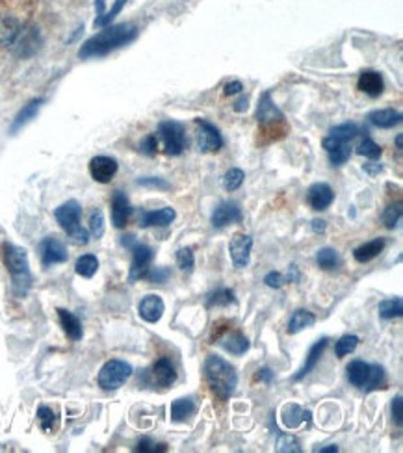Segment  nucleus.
Returning <instances> with one entry per match:
<instances>
[{"mask_svg": "<svg viewBox=\"0 0 403 453\" xmlns=\"http://www.w3.org/2000/svg\"><path fill=\"white\" fill-rule=\"evenodd\" d=\"M385 240L377 238L372 240V242H366V244L359 245L357 249L353 251V256H355V260L364 264V262L374 260L375 256H379V253H383L385 249Z\"/></svg>", "mask_w": 403, "mask_h": 453, "instance_id": "obj_26", "label": "nucleus"}, {"mask_svg": "<svg viewBox=\"0 0 403 453\" xmlns=\"http://www.w3.org/2000/svg\"><path fill=\"white\" fill-rule=\"evenodd\" d=\"M139 149H142V152L147 154V157H155L156 149H158V140H156L155 134L145 136L144 140H142V143H139Z\"/></svg>", "mask_w": 403, "mask_h": 453, "instance_id": "obj_47", "label": "nucleus"}, {"mask_svg": "<svg viewBox=\"0 0 403 453\" xmlns=\"http://www.w3.org/2000/svg\"><path fill=\"white\" fill-rule=\"evenodd\" d=\"M41 105H43V99L30 100L28 105L24 106L23 110L17 114V117H15V121H13L12 125V132H15V130H19L21 127H24L30 119H34V117L37 116V112H40Z\"/></svg>", "mask_w": 403, "mask_h": 453, "instance_id": "obj_31", "label": "nucleus"}, {"mask_svg": "<svg viewBox=\"0 0 403 453\" xmlns=\"http://www.w3.org/2000/svg\"><path fill=\"white\" fill-rule=\"evenodd\" d=\"M117 173V162L110 157H95L89 162V175L101 184H108Z\"/></svg>", "mask_w": 403, "mask_h": 453, "instance_id": "obj_13", "label": "nucleus"}, {"mask_svg": "<svg viewBox=\"0 0 403 453\" xmlns=\"http://www.w3.org/2000/svg\"><path fill=\"white\" fill-rule=\"evenodd\" d=\"M242 89H243L242 82L234 80V82H229V84H227V86L223 87V94L227 95V97H229V95H237V94H240V91H242Z\"/></svg>", "mask_w": 403, "mask_h": 453, "instance_id": "obj_53", "label": "nucleus"}, {"mask_svg": "<svg viewBox=\"0 0 403 453\" xmlns=\"http://www.w3.org/2000/svg\"><path fill=\"white\" fill-rule=\"evenodd\" d=\"M175 210L166 206L162 210H155V212H144V217H142V226H167L171 225L173 220H175Z\"/></svg>", "mask_w": 403, "mask_h": 453, "instance_id": "obj_24", "label": "nucleus"}, {"mask_svg": "<svg viewBox=\"0 0 403 453\" xmlns=\"http://www.w3.org/2000/svg\"><path fill=\"white\" fill-rule=\"evenodd\" d=\"M169 275H171V272L167 267H156L147 277H149L151 283H166L169 279Z\"/></svg>", "mask_w": 403, "mask_h": 453, "instance_id": "obj_50", "label": "nucleus"}, {"mask_svg": "<svg viewBox=\"0 0 403 453\" xmlns=\"http://www.w3.org/2000/svg\"><path fill=\"white\" fill-rule=\"evenodd\" d=\"M196 403L191 398H179L171 403V420L173 422H185L196 414Z\"/></svg>", "mask_w": 403, "mask_h": 453, "instance_id": "obj_29", "label": "nucleus"}, {"mask_svg": "<svg viewBox=\"0 0 403 453\" xmlns=\"http://www.w3.org/2000/svg\"><path fill=\"white\" fill-rule=\"evenodd\" d=\"M403 314V301L402 297H391L379 303V316L383 320H394L402 318Z\"/></svg>", "mask_w": 403, "mask_h": 453, "instance_id": "obj_32", "label": "nucleus"}, {"mask_svg": "<svg viewBox=\"0 0 403 453\" xmlns=\"http://www.w3.org/2000/svg\"><path fill=\"white\" fill-rule=\"evenodd\" d=\"M230 303H237V297H234V292L230 288H218L216 292H212L207 299V307H229Z\"/></svg>", "mask_w": 403, "mask_h": 453, "instance_id": "obj_34", "label": "nucleus"}, {"mask_svg": "<svg viewBox=\"0 0 403 453\" xmlns=\"http://www.w3.org/2000/svg\"><path fill=\"white\" fill-rule=\"evenodd\" d=\"M139 186H149V188H158V190H167L169 184H167L166 180L162 179H155V177H147V179H139L138 180Z\"/></svg>", "mask_w": 403, "mask_h": 453, "instance_id": "obj_51", "label": "nucleus"}, {"mask_svg": "<svg viewBox=\"0 0 403 453\" xmlns=\"http://www.w3.org/2000/svg\"><path fill=\"white\" fill-rule=\"evenodd\" d=\"M277 450L279 452H301L300 447V442L295 441L294 436H288V435H282L281 441H279V444H277Z\"/></svg>", "mask_w": 403, "mask_h": 453, "instance_id": "obj_48", "label": "nucleus"}, {"mask_svg": "<svg viewBox=\"0 0 403 453\" xmlns=\"http://www.w3.org/2000/svg\"><path fill=\"white\" fill-rule=\"evenodd\" d=\"M221 348L232 355H243L249 349V340L243 337L242 332H229L227 337L221 338Z\"/></svg>", "mask_w": 403, "mask_h": 453, "instance_id": "obj_30", "label": "nucleus"}, {"mask_svg": "<svg viewBox=\"0 0 403 453\" xmlns=\"http://www.w3.org/2000/svg\"><path fill=\"white\" fill-rule=\"evenodd\" d=\"M327 344H329L327 338H322V340H318V342L314 344L311 349H309V355H307L305 364H303V366L300 368V372L295 373L294 378H292L294 381H301V379L307 378V375H309V373H311L312 370L316 368L318 360H320V357H322L323 351H325V348H327Z\"/></svg>", "mask_w": 403, "mask_h": 453, "instance_id": "obj_20", "label": "nucleus"}, {"mask_svg": "<svg viewBox=\"0 0 403 453\" xmlns=\"http://www.w3.org/2000/svg\"><path fill=\"white\" fill-rule=\"evenodd\" d=\"M37 418H40L41 427L45 431H51L54 427V424H56V414L52 413V409H49V407H40Z\"/></svg>", "mask_w": 403, "mask_h": 453, "instance_id": "obj_45", "label": "nucleus"}, {"mask_svg": "<svg viewBox=\"0 0 403 453\" xmlns=\"http://www.w3.org/2000/svg\"><path fill=\"white\" fill-rule=\"evenodd\" d=\"M257 119L262 127H268V125H275V123L282 121L284 117H282L281 110L273 105V100H271V95L266 91L259 100V110H257Z\"/></svg>", "mask_w": 403, "mask_h": 453, "instance_id": "obj_16", "label": "nucleus"}, {"mask_svg": "<svg viewBox=\"0 0 403 453\" xmlns=\"http://www.w3.org/2000/svg\"><path fill=\"white\" fill-rule=\"evenodd\" d=\"M323 149L327 151L329 162L333 163V166H342V163L348 162V158L352 157V149L348 147V143L334 140L331 136H327L323 140Z\"/></svg>", "mask_w": 403, "mask_h": 453, "instance_id": "obj_19", "label": "nucleus"}, {"mask_svg": "<svg viewBox=\"0 0 403 453\" xmlns=\"http://www.w3.org/2000/svg\"><path fill=\"white\" fill-rule=\"evenodd\" d=\"M359 346V337H355V335H345V337H342L338 340V342L334 344V353H336V357H345V355H350L355 351V348Z\"/></svg>", "mask_w": 403, "mask_h": 453, "instance_id": "obj_37", "label": "nucleus"}, {"mask_svg": "<svg viewBox=\"0 0 403 453\" xmlns=\"http://www.w3.org/2000/svg\"><path fill=\"white\" fill-rule=\"evenodd\" d=\"M130 249H132V264H130V272H128V281L134 283V281L144 279L147 272H149V264L153 260V249L149 245L136 244V242L130 245Z\"/></svg>", "mask_w": 403, "mask_h": 453, "instance_id": "obj_7", "label": "nucleus"}, {"mask_svg": "<svg viewBox=\"0 0 403 453\" xmlns=\"http://www.w3.org/2000/svg\"><path fill=\"white\" fill-rule=\"evenodd\" d=\"M238 221H242V210L232 201H225V203L218 204L216 210H214L212 225L216 229H223V226L238 223Z\"/></svg>", "mask_w": 403, "mask_h": 453, "instance_id": "obj_14", "label": "nucleus"}, {"mask_svg": "<svg viewBox=\"0 0 403 453\" xmlns=\"http://www.w3.org/2000/svg\"><path fill=\"white\" fill-rule=\"evenodd\" d=\"M132 375V366L125 360H108L98 372V384L104 390H117L127 383Z\"/></svg>", "mask_w": 403, "mask_h": 453, "instance_id": "obj_4", "label": "nucleus"}, {"mask_svg": "<svg viewBox=\"0 0 403 453\" xmlns=\"http://www.w3.org/2000/svg\"><path fill=\"white\" fill-rule=\"evenodd\" d=\"M98 260L95 255H82L75 264V272L84 279H92L93 275L97 274Z\"/></svg>", "mask_w": 403, "mask_h": 453, "instance_id": "obj_33", "label": "nucleus"}, {"mask_svg": "<svg viewBox=\"0 0 403 453\" xmlns=\"http://www.w3.org/2000/svg\"><path fill=\"white\" fill-rule=\"evenodd\" d=\"M138 35V28L134 24H114V26H106L103 32H98L87 39L80 47L78 56L80 58H98V56H106L115 48L127 45L132 39H136Z\"/></svg>", "mask_w": 403, "mask_h": 453, "instance_id": "obj_1", "label": "nucleus"}, {"mask_svg": "<svg viewBox=\"0 0 403 453\" xmlns=\"http://www.w3.org/2000/svg\"><path fill=\"white\" fill-rule=\"evenodd\" d=\"M264 283L270 286V288H281V286L284 285V277H282L279 272H270V274L264 277Z\"/></svg>", "mask_w": 403, "mask_h": 453, "instance_id": "obj_52", "label": "nucleus"}, {"mask_svg": "<svg viewBox=\"0 0 403 453\" xmlns=\"http://www.w3.org/2000/svg\"><path fill=\"white\" fill-rule=\"evenodd\" d=\"M130 212H132V208H130L127 195L123 192H115L112 197V223H114V226H117V229L127 226Z\"/></svg>", "mask_w": 403, "mask_h": 453, "instance_id": "obj_17", "label": "nucleus"}, {"mask_svg": "<svg viewBox=\"0 0 403 453\" xmlns=\"http://www.w3.org/2000/svg\"><path fill=\"white\" fill-rule=\"evenodd\" d=\"M2 260L6 264L8 272L12 275L13 290L17 296H26L30 285H32V275H30L28 255L23 247L13 244L2 245Z\"/></svg>", "mask_w": 403, "mask_h": 453, "instance_id": "obj_3", "label": "nucleus"}, {"mask_svg": "<svg viewBox=\"0 0 403 453\" xmlns=\"http://www.w3.org/2000/svg\"><path fill=\"white\" fill-rule=\"evenodd\" d=\"M67 247L54 236H49L41 242V262L43 266H54V264H62L67 260Z\"/></svg>", "mask_w": 403, "mask_h": 453, "instance_id": "obj_10", "label": "nucleus"}, {"mask_svg": "<svg viewBox=\"0 0 403 453\" xmlns=\"http://www.w3.org/2000/svg\"><path fill=\"white\" fill-rule=\"evenodd\" d=\"M359 134H361V130H359V127L355 125V123H344V125H338V127H334L333 130H331V138H334V140L338 141H344V143H348V141H352L353 138H357Z\"/></svg>", "mask_w": 403, "mask_h": 453, "instance_id": "obj_35", "label": "nucleus"}, {"mask_svg": "<svg viewBox=\"0 0 403 453\" xmlns=\"http://www.w3.org/2000/svg\"><path fill=\"white\" fill-rule=\"evenodd\" d=\"M158 134L164 141V149L169 157H179L186 149L185 127L177 121H162L158 125Z\"/></svg>", "mask_w": 403, "mask_h": 453, "instance_id": "obj_5", "label": "nucleus"}, {"mask_svg": "<svg viewBox=\"0 0 403 453\" xmlns=\"http://www.w3.org/2000/svg\"><path fill=\"white\" fill-rule=\"evenodd\" d=\"M58 318H60V326L64 327L65 335H67L71 340H75V342L76 340H80L82 323L75 314H71L69 310H65V308H58Z\"/></svg>", "mask_w": 403, "mask_h": 453, "instance_id": "obj_25", "label": "nucleus"}, {"mask_svg": "<svg viewBox=\"0 0 403 453\" xmlns=\"http://www.w3.org/2000/svg\"><path fill=\"white\" fill-rule=\"evenodd\" d=\"M312 231H314V233H323V231H325V221L322 220L312 221Z\"/></svg>", "mask_w": 403, "mask_h": 453, "instance_id": "obj_56", "label": "nucleus"}, {"mask_svg": "<svg viewBox=\"0 0 403 453\" xmlns=\"http://www.w3.org/2000/svg\"><path fill=\"white\" fill-rule=\"evenodd\" d=\"M136 452L142 453H156V452H167L166 444H158L155 441H149V438H142L136 446Z\"/></svg>", "mask_w": 403, "mask_h": 453, "instance_id": "obj_46", "label": "nucleus"}, {"mask_svg": "<svg viewBox=\"0 0 403 453\" xmlns=\"http://www.w3.org/2000/svg\"><path fill=\"white\" fill-rule=\"evenodd\" d=\"M307 201H309L312 210H318V212L327 210L334 201L333 188L329 186V184H325V182H316V184H312V186L309 188V192H307Z\"/></svg>", "mask_w": 403, "mask_h": 453, "instance_id": "obj_11", "label": "nucleus"}, {"mask_svg": "<svg viewBox=\"0 0 403 453\" xmlns=\"http://www.w3.org/2000/svg\"><path fill=\"white\" fill-rule=\"evenodd\" d=\"M383 87H385L383 78H381L379 73H375V71H364V73H361V76H359L357 89L368 95V97H372V99H375V97H379V95L383 94Z\"/></svg>", "mask_w": 403, "mask_h": 453, "instance_id": "obj_18", "label": "nucleus"}, {"mask_svg": "<svg viewBox=\"0 0 403 453\" xmlns=\"http://www.w3.org/2000/svg\"><path fill=\"white\" fill-rule=\"evenodd\" d=\"M370 375V364L368 362H364V360H353L350 362V366H348V379H350V383L353 387H359V389H363L366 381H368Z\"/></svg>", "mask_w": 403, "mask_h": 453, "instance_id": "obj_28", "label": "nucleus"}, {"mask_svg": "<svg viewBox=\"0 0 403 453\" xmlns=\"http://www.w3.org/2000/svg\"><path fill=\"white\" fill-rule=\"evenodd\" d=\"M251 249H253V238L248 234H237L230 240L229 253L234 267H238V269L248 267L249 260H251Z\"/></svg>", "mask_w": 403, "mask_h": 453, "instance_id": "obj_8", "label": "nucleus"}, {"mask_svg": "<svg viewBox=\"0 0 403 453\" xmlns=\"http://www.w3.org/2000/svg\"><path fill=\"white\" fill-rule=\"evenodd\" d=\"M54 217H56L58 225L62 226L65 233H75L76 229L80 226V204L76 203V201H67V203H64L62 206H58L56 212H54Z\"/></svg>", "mask_w": 403, "mask_h": 453, "instance_id": "obj_9", "label": "nucleus"}, {"mask_svg": "<svg viewBox=\"0 0 403 453\" xmlns=\"http://www.w3.org/2000/svg\"><path fill=\"white\" fill-rule=\"evenodd\" d=\"M383 381H385V370H383V366H379V364H370V375H368V381H366V390H375L379 389L381 384H383Z\"/></svg>", "mask_w": 403, "mask_h": 453, "instance_id": "obj_40", "label": "nucleus"}, {"mask_svg": "<svg viewBox=\"0 0 403 453\" xmlns=\"http://www.w3.org/2000/svg\"><path fill=\"white\" fill-rule=\"evenodd\" d=\"M243 179H246V175H243L242 169H229L223 177V188L227 192H234V190L242 186Z\"/></svg>", "mask_w": 403, "mask_h": 453, "instance_id": "obj_38", "label": "nucleus"}, {"mask_svg": "<svg viewBox=\"0 0 403 453\" xmlns=\"http://www.w3.org/2000/svg\"><path fill=\"white\" fill-rule=\"evenodd\" d=\"M177 266L185 272H191L194 266H196V256H194V251L190 247H182V249L177 251Z\"/></svg>", "mask_w": 403, "mask_h": 453, "instance_id": "obj_42", "label": "nucleus"}, {"mask_svg": "<svg viewBox=\"0 0 403 453\" xmlns=\"http://www.w3.org/2000/svg\"><path fill=\"white\" fill-rule=\"evenodd\" d=\"M273 378H275V373L271 372L270 368H260L259 372H257V379H259V381H262V383L270 384L271 381H273Z\"/></svg>", "mask_w": 403, "mask_h": 453, "instance_id": "obj_54", "label": "nucleus"}, {"mask_svg": "<svg viewBox=\"0 0 403 453\" xmlns=\"http://www.w3.org/2000/svg\"><path fill=\"white\" fill-rule=\"evenodd\" d=\"M316 452H320V453H336V452H338V447H336V446H325V447H318Z\"/></svg>", "mask_w": 403, "mask_h": 453, "instance_id": "obj_58", "label": "nucleus"}, {"mask_svg": "<svg viewBox=\"0 0 403 453\" xmlns=\"http://www.w3.org/2000/svg\"><path fill=\"white\" fill-rule=\"evenodd\" d=\"M364 171H366L368 175H372V177H375V175H379L381 171H383V168H381V163L370 162V163H364Z\"/></svg>", "mask_w": 403, "mask_h": 453, "instance_id": "obj_55", "label": "nucleus"}, {"mask_svg": "<svg viewBox=\"0 0 403 453\" xmlns=\"http://www.w3.org/2000/svg\"><path fill=\"white\" fill-rule=\"evenodd\" d=\"M234 110L237 112L248 110V99H246V97H240V99L237 100V105H234Z\"/></svg>", "mask_w": 403, "mask_h": 453, "instance_id": "obj_57", "label": "nucleus"}, {"mask_svg": "<svg viewBox=\"0 0 403 453\" xmlns=\"http://www.w3.org/2000/svg\"><path fill=\"white\" fill-rule=\"evenodd\" d=\"M205 379H207L208 387L214 394L218 396L219 400L227 401L230 396L234 394L238 384V375L234 372V368L230 366L229 362L218 355H208L205 360Z\"/></svg>", "mask_w": 403, "mask_h": 453, "instance_id": "obj_2", "label": "nucleus"}, {"mask_svg": "<svg viewBox=\"0 0 403 453\" xmlns=\"http://www.w3.org/2000/svg\"><path fill=\"white\" fill-rule=\"evenodd\" d=\"M89 231L93 238H101L104 234V215L101 210H95L89 217Z\"/></svg>", "mask_w": 403, "mask_h": 453, "instance_id": "obj_44", "label": "nucleus"}, {"mask_svg": "<svg viewBox=\"0 0 403 453\" xmlns=\"http://www.w3.org/2000/svg\"><path fill=\"white\" fill-rule=\"evenodd\" d=\"M125 4H127V0H115V4L112 6V10H110L108 13H103V15H98V17L95 19V26H108V24L117 17V13L121 12Z\"/></svg>", "mask_w": 403, "mask_h": 453, "instance_id": "obj_43", "label": "nucleus"}, {"mask_svg": "<svg viewBox=\"0 0 403 453\" xmlns=\"http://www.w3.org/2000/svg\"><path fill=\"white\" fill-rule=\"evenodd\" d=\"M368 121L377 128H392L402 123V114L392 108L385 110H374L368 114Z\"/></svg>", "mask_w": 403, "mask_h": 453, "instance_id": "obj_21", "label": "nucleus"}, {"mask_svg": "<svg viewBox=\"0 0 403 453\" xmlns=\"http://www.w3.org/2000/svg\"><path fill=\"white\" fill-rule=\"evenodd\" d=\"M197 125V147L201 152H218L223 147V138L212 123L205 119H196Z\"/></svg>", "mask_w": 403, "mask_h": 453, "instance_id": "obj_6", "label": "nucleus"}, {"mask_svg": "<svg viewBox=\"0 0 403 453\" xmlns=\"http://www.w3.org/2000/svg\"><path fill=\"white\" fill-rule=\"evenodd\" d=\"M21 35V24L17 19L2 17L0 19V47H10Z\"/></svg>", "mask_w": 403, "mask_h": 453, "instance_id": "obj_23", "label": "nucleus"}, {"mask_svg": "<svg viewBox=\"0 0 403 453\" xmlns=\"http://www.w3.org/2000/svg\"><path fill=\"white\" fill-rule=\"evenodd\" d=\"M316 323V318L314 314L305 310V308H298L292 316H290V321H288V332L290 335H295V332L303 331V329H309Z\"/></svg>", "mask_w": 403, "mask_h": 453, "instance_id": "obj_27", "label": "nucleus"}, {"mask_svg": "<svg viewBox=\"0 0 403 453\" xmlns=\"http://www.w3.org/2000/svg\"><path fill=\"white\" fill-rule=\"evenodd\" d=\"M392 420H394V424L397 427H402L403 424V400L402 396H396L394 400H392Z\"/></svg>", "mask_w": 403, "mask_h": 453, "instance_id": "obj_49", "label": "nucleus"}, {"mask_svg": "<svg viewBox=\"0 0 403 453\" xmlns=\"http://www.w3.org/2000/svg\"><path fill=\"white\" fill-rule=\"evenodd\" d=\"M149 375L151 383L156 384V387H162V389H167V387H171L177 381V372H175L171 360L167 359V357H162V359L156 360Z\"/></svg>", "mask_w": 403, "mask_h": 453, "instance_id": "obj_12", "label": "nucleus"}, {"mask_svg": "<svg viewBox=\"0 0 403 453\" xmlns=\"http://www.w3.org/2000/svg\"><path fill=\"white\" fill-rule=\"evenodd\" d=\"M402 140H403V136H402V134H397V136H396V147H397V149H402Z\"/></svg>", "mask_w": 403, "mask_h": 453, "instance_id": "obj_59", "label": "nucleus"}, {"mask_svg": "<svg viewBox=\"0 0 403 453\" xmlns=\"http://www.w3.org/2000/svg\"><path fill=\"white\" fill-rule=\"evenodd\" d=\"M316 260H318V266L322 267V269H334V267L338 266V255H336V251L331 249V247H323V249L318 251L316 255Z\"/></svg>", "mask_w": 403, "mask_h": 453, "instance_id": "obj_36", "label": "nucleus"}, {"mask_svg": "<svg viewBox=\"0 0 403 453\" xmlns=\"http://www.w3.org/2000/svg\"><path fill=\"white\" fill-rule=\"evenodd\" d=\"M164 310H166V305L162 301V297L156 296V294H149V296H145L144 299L139 301V316H142L145 321H149V323L160 321V318L164 316Z\"/></svg>", "mask_w": 403, "mask_h": 453, "instance_id": "obj_15", "label": "nucleus"}, {"mask_svg": "<svg viewBox=\"0 0 403 453\" xmlns=\"http://www.w3.org/2000/svg\"><path fill=\"white\" fill-rule=\"evenodd\" d=\"M400 220H402V204H391V206H386L385 212H383V225L392 231V229H396Z\"/></svg>", "mask_w": 403, "mask_h": 453, "instance_id": "obj_39", "label": "nucleus"}, {"mask_svg": "<svg viewBox=\"0 0 403 453\" xmlns=\"http://www.w3.org/2000/svg\"><path fill=\"white\" fill-rule=\"evenodd\" d=\"M357 152L361 154V157H366V158H372V160H375V158L381 157V147L375 143L374 140H370V138H364L361 143H359L357 147Z\"/></svg>", "mask_w": 403, "mask_h": 453, "instance_id": "obj_41", "label": "nucleus"}, {"mask_svg": "<svg viewBox=\"0 0 403 453\" xmlns=\"http://www.w3.org/2000/svg\"><path fill=\"white\" fill-rule=\"evenodd\" d=\"M309 418H311V413L303 411L295 403H288V405L282 407V424H284L286 429H295V427H300Z\"/></svg>", "mask_w": 403, "mask_h": 453, "instance_id": "obj_22", "label": "nucleus"}]
</instances>
